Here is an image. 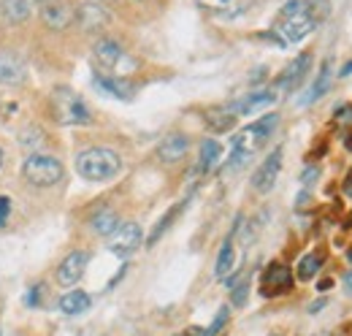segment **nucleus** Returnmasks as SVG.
Masks as SVG:
<instances>
[{"label": "nucleus", "instance_id": "f257e3e1", "mask_svg": "<svg viewBox=\"0 0 352 336\" xmlns=\"http://www.w3.org/2000/svg\"><path fill=\"white\" fill-rule=\"evenodd\" d=\"M76 171L87 182H109L122 171V160L114 149L106 147H92L76 155Z\"/></svg>", "mask_w": 352, "mask_h": 336}, {"label": "nucleus", "instance_id": "f03ea898", "mask_svg": "<svg viewBox=\"0 0 352 336\" xmlns=\"http://www.w3.org/2000/svg\"><path fill=\"white\" fill-rule=\"evenodd\" d=\"M317 19L309 11L307 0H290L282 11H279V36L285 43L304 41L309 33L314 30Z\"/></svg>", "mask_w": 352, "mask_h": 336}, {"label": "nucleus", "instance_id": "7ed1b4c3", "mask_svg": "<svg viewBox=\"0 0 352 336\" xmlns=\"http://www.w3.org/2000/svg\"><path fill=\"white\" fill-rule=\"evenodd\" d=\"M52 112H54L57 123H63V125H89L92 123L85 101L68 87H57L52 92Z\"/></svg>", "mask_w": 352, "mask_h": 336}, {"label": "nucleus", "instance_id": "20e7f679", "mask_svg": "<svg viewBox=\"0 0 352 336\" xmlns=\"http://www.w3.org/2000/svg\"><path fill=\"white\" fill-rule=\"evenodd\" d=\"M276 114H268L263 120H258V123H252L250 127H244V130H239L236 136H233V141H230V149L233 152H241V155H255L261 147H263L265 141H268V136L274 133V127H276Z\"/></svg>", "mask_w": 352, "mask_h": 336}, {"label": "nucleus", "instance_id": "39448f33", "mask_svg": "<svg viewBox=\"0 0 352 336\" xmlns=\"http://www.w3.org/2000/svg\"><path fill=\"white\" fill-rule=\"evenodd\" d=\"M22 174L36 187H52V185H57L63 179V163L57 158H52V155H38L36 152V155H30L25 160Z\"/></svg>", "mask_w": 352, "mask_h": 336}, {"label": "nucleus", "instance_id": "423d86ee", "mask_svg": "<svg viewBox=\"0 0 352 336\" xmlns=\"http://www.w3.org/2000/svg\"><path fill=\"white\" fill-rule=\"evenodd\" d=\"M141 242H144V233H141V228H138V222H122L111 236H109V250L111 255H117V258H131L133 252L141 247Z\"/></svg>", "mask_w": 352, "mask_h": 336}, {"label": "nucleus", "instance_id": "0eeeda50", "mask_svg": "<svg viewBox=\"0 0 352 336\" xmlns=\"http://www.w3.org/2000/svg\"><path fill=\"white\" fill-rule=\"evenodd\" d=\"M87 263H89V255L85 250H74L71 255H65V260L57 266V274H54L57 285H63V288L76 285V282L82 280V274H85Z\"/></svg>", "mask_w": 352, "mask_h": 336}, {"label": "nucleus", "instance_id": "6e6552de", "mask_svg": "<svg viewBox=\"0 0 352 336\" xmlns=\"http://www.w3.org/2000/svg\"><path fill=\"white\" fill-rule=\"evenodd\" d=\"M293 288V274L290 269H285L282 263H271L263 274V285H261V293L263 295H282Z\"/></svg>", "mask_w": 352, "mask_h": 336}, {"label": "nucleus", "instance_id": "1a4fd4ad", "mask_svg": "<svg viewBox=\"0 0 352 336\" xmlns=\"http://www.w3.org/2000/svg\"><path fill=\"white\" fill-rule=\"evenodd\" d=\"M279 168H282V149H274L263 163H261V168L255 171L252 187H255L258 193H268V190L276 185V179H279Z\"/></svg>", "mask_w": 352, "mask_h": 336}, {"label": "nucleus", "instance_id": "9d476101", "mask_svg": "<svg viewBox=\"0 0 352 336\" xmlns=\"http://www.w3.org/2000/svg\"><path fill=\"white\" fill-rule=\"evenodd\" d=\"M41 19H44V25L49 28V30H65V28L76 19V11H74L68 3L54 0V3H44V8H41Z\"/></svg>", "mask_w": 352, "mask_h": 336}, {"label": "nucleus", "instance_id": "9b49d317", "mask_svg": "<svg viewBox=\"0 0 352 336\" xmlns=\"http://www.w3.org/2000/svg\"><path fill=\"white\" fill-rule=\"evenodd\" d=\"M28 76V65L16 52H0V84H19Z\"/></svg>", "mask_w": 352, "mask_h": 336}, {"label": "nucleus", "instance_id": "f8f14e48", "mask_svg": "<svg viewBox=\"0 0 352 336\" xmlns=\"http://www.w3.org/2000/svg\"><path fill=\"white\" fill-rule=\"evenodd\" d=\"M92 54H95V63H98L103 71H114V68L125 60L122 46H120L117 41H111V39H100V41L95 43Z\"/></svg>", "mask_w": 352, "mask_h": 336}, {"label": "nucleus", "instance_id": "ddd939ff", "mask_svg": "<svg viewBox=\"0 0 352 336\" xmlns=\"http://www.w3.org/2000/svg\"><path fill=\"white\" fill-rule=\"evenodd\" d=\"M187 149H190V138H187L184 133H171V136H166V138L160 141L157 158H160L163 163H176V160H182V158L187 155Z\"/></svg>", "mask_w": 352, "mask_h": 336}, {"label": "nucleus", "instance_id": "4468645a", "mask_svg": "<svg viewBox=\"0 0 352 336\" xmlns=\"http://www.w3.org/2000/svg\"><path fill=\"white\" fill-rule=\"evenodd\" d=\"M309 65H311V54H309V52L298 54V57L282 71V76L276 79V87H282V90H296V87L301 84V79L307 76Z\"/></svg>", "mask_w": 352, "mask_h": 336}, {"label": "nucleus", "instance_id": "2eb2a0df", "mask_svg": "<svg viewBox=\"0 0 352 336\" xmlns=\"http://www.w3.org/2000/svg\"><path fill=\"white\" fill-rule=\"evenodd\" d=\"M33 14V0H0V19L6 25H22Z\"/></svg>", "mask_w": 352, "mask_h": 336}, {"label": "nucleus", "instance_id": "dca6fc26", "mask_svg": "<svg viewBox=\"0 0 352 336\" xmlns=\"http://www.w3.org/2000/svg\"><path fill=\"white\" fill-rule=\"evenodd\" d=\"M276 98H274V92L271 90H261V92H252V95H247V98H241V101H233L230 103V112L233 114H255V112H261L265 106H271Z\"/></svg>", "mask_w": 352, "mask_h": 336}, {"label": "nucleus", "instance_id": "f3484780", "mask_svg": "<svg viewBox=\"0 0 352 336\" xmlns=\"http://www.w3.org/2000/svg\"><path fill=\"white\" fill-rule=\"evenodd\" d=\"M95 87L100 92L117 98V101H131L133 92H135L133 84H128L125 79H120V76H95Z\"/></svg>", "mask_w": 352, "mask_h": 336}, {"label": "nucleus", "instance_id": "a211bd4d", "mask_svg": "<svg viewBox=\"0 0 352 336\" xmlns=\"http://www.w3.org/2000/svg\"><path fill=\"white\" fill-rule=\"evenodd\" d=\"M89 228L98 233V236H111L117 228H120V217H117V211L114 209H100L92 220H89Z\"/></svg>", "mask_w": 352, "mask_h": 336}, {"label": "nucleus", "instance_id": "6ab92c4d", "mask_svg": "<svg viewBox=\"0 0 352 336\" xmlns=\"http://www.w3.org/2000/svg\"><path fill=\"white\" fill-rule=\"evenodd\" d=\"M236 117L239 114H233L230 106H217V109L206 112V125L212 127L214 133H225V130H230V127L236 125Z\"/></svg>", "mask_w": 352, "mask_h": 336}, {"label": "nucleus", "instance_id": "aec40b11", "mask_svg": "<svg viewBox=\"0 0 352 336\" xmlns=\"http://www.w3.org/2000/svg\"><path fill=\"white\" fill-rule=\"evenodd\" d=\"M76 19H79V25L85 30H98V28L106 25V11L100 6H95V3H87V6H82L76 11Z\"/></svg>", "mask_w": 352, "mask_h": 336}, {"label": "nucleus", "instance_id": "412c9836", "mask_svg": "<svg viewBox=\"0 0 352 336\" xmlns=\"http://www.w3.org/2000/svg\"><path fill=\"white\" fill-rule=\"evenodd\" d=\"M89 309V295L85 291H71L60 298V312L63 315H82Z\"/></svg>", "mask_w": 352, "mask_h": 336}, {"label": "nucleus", "instance_id": "4be33fe9", "mask_svg": "<svg viewBox=\"0 0 352 336\" xmlns=\"http://www.w3.org/2000/svg\"><path fill=\"white\" fill-rule=\"evenodd\" d=\"M328 87H331V65L325 63V65H322V71H320V76L314 79V84L309 87V92L304 95L301 106H309V103H314L317 98H322V95L328 92Z\"/></svg>", "mask_w": 352, "mask_h": 336}, {"label": "nucleus", "instance_id": "5701e85b", "mask_svg": "<svg viewBox=\"0 0 352 336\" xmlns=\"http://www.w3.org/2000/svg\"><path fill=\"white\" fill-rule=\"evenodd\" d=\"M220 155H222L220 141L206 138V141L201 144V168H204V171H212V168L220 163Z\"/></svg>", "mask_w": 352, "mask_h": 336}, {"label": "nucleus", "instance_id": "b1692460", "mask_svg": "<svg viewBox=\"0 0 352 336\" xmlns=\"http://www.w3.org/2000/svg\"><path fill=\"white\" fill-rule=\"evenodd\" d=\"M230 269H233V236H228V239L222 242L220 258H217V266H214V274H217V280H225Z\"/></svg>", "mask_w": 352, "mask_h": 336}, {"label": "nucleus", "instance_id": "393cba45", "mask_svg": "<svg viewBox=\"0 0 352 336\" xmlns=\"http://www.w3.org/2000/svg\"><path fill=\"white\" fill-rule=\"evenodd\" d=\"M44 141H46V133L38 125H28L19 133V144H22L25 149H33V155H36V149H38Z\"/></svg>", "mask_w": 352, "mask_h": 336}, {"label": "nucleus", "instance_id": "a878e982", "mask_svg": "<svg viewBox=\"0 0 352 336\" xmlns=\"http://www.w3.org/2000/svg\"><path fill=\"white\" fill-rule=\"evenodd\" d=\"M320 263H322V260H320V255H314V252L304 255V258L298 260V269H296V271H298V280H301V282L314 280V274L320 271Z\"/></svg>", "mask_w": 352, "mask_h": 336}, {"label": "nucleus", "instance_id": "bb28decb", "mask_svg": "<svg viewBox=\"0 0 352 336\" xmlns=\"http://www.w3.org/2000/svg\"><path fill=\"white\" fill-rule=\"evenodd\" d=\"M195 3L212 14H228V11H236L241 0H195Z\"/></svg>", "mask_w": 352, "mask_h": 336}, {"label": "nucleus", "instance_id": "cd10ccee", "mask_svg": "<svg viewBox=\"0 0 352 336\" xmlns=\"http://www.w3.org/2000/svg\"><path fill=\"white\" fill-rule=\"evenodd\" d=\"M179 211H182V204H179V207H174V209L168 211V214H166V217H163V220H160V222L155 225V231H152V236H149V247H152V244H155V242H157V239H160V236H163V233L168 231V225L174 222Z\"/></svg>", "mask_w": 352, "mask_h": 336}, {"label": "nucleus", "instance_id": "c85d7f7f", "mask_svg": "<svg viewBox=\"0 0 352 336\" xmlns=\"http://www.w3.org/2000/svg\"><path fill=\"white\" fill-rule=\"evenodd\" d=\"M228 317H230V312H228V306H222L220 312H217V317H214V323L209 326V328H204V336H217L225 328V323H228Z\"/></svg>", "mask_w": 352, "mask_h": 336}, {"label": "nucleus", "instance_id": "c756f323", "mask_svg": "<svg viewBox=\"0 0 352 336\" xmlns=\"http://www.w3.org/2000/svg\"><path fill=\"white\" fill-rule=\"evenodd\" d=\"M247 295H250V282H247V280L239 282V285H233V295H230L233 306H244V304H247Z\"/></svg>", "mask_w": 352, "mask_h": 336}, {"label": "nucleus", "instance_id": "7c9ffc66", "mask_svg": "<svg viewBox=\"0 0 352 336\" xmlns=\"http://www.w3.org/2000/svg\"><path fill=\"white\" fill-rule=\"evenodd\" d=\"M11 214V198H6V196H0V225L6 222V217Z\"/></svg>", "mask_w": 352, "mask_h": 336}, {"label": "nucleus", "instance_id": "2f4dec72", "mask_svg": "<svg viewBox=\"0 0 352 336\" xmlns=\"http://www.w3.org/2000/svg\"><path fill=\"white\" fill-rule=\"evenodd\" d=\"M38 293H41V285H38V288H33L30 293L25 295V304H28V306H30V304L36 306V304H38Z\"/></svg>", "mask_w": 352, "mask_h": 336}, {"label": "nucleus", "instance_id": "473e14b6", "mask_svg": "<svg viewBox=\"0 0 352 336\" xmlns=\"http://www.w3.org/2000/svg\"><path fill=\"white\" fill-rule=\"evenodd\" d=\"M336 117H339V123H350L352 109H350V106H344V109H339V112H336Z\"/></svg>", "mask_w": 352, "mask_h": 336}, {"label": "nucleus", "instance_id": "72a5a7b5", "mask_svg": "<svg viewBox=\"0 0 352 336\" xmlns=\"http://www.w3.org/2000/svg\"><path fill=\"white\" fill-rule=\"evenodd\" d=\"M314 176H317V168H309L307 174H304V176H301V182H304V185H309V182H311V179H314Z\"/></svg>", "mask_w": 352, "mask_h": 336}, {"label": "nucleus", "instance_id": "f704fd0d", "mask_svg": "<svg viewBox=\"0 0 352 336\" xmlns=\"http://www.w3.org/2000/svg\"><path fill=\"white\" fill-rule=\"evenodd\" d=\"M325 306V298H320V301H314L311 306H309V312H317V309H322Z\"/></svg>", "mask_w": 352, "mask_h": 336}, {"label": "nucleus", "instance_id": "c9c22d12", "mask_svg": "<svg viewBox=\"0 0 352 336\" xmlns=\"http://www.w3.org/2000/svg\"><path fill=\"white\" fill-rule=\"evenodd\" d=\"M344 288H347V291H352V271H347V274H344Z\"/></svg>", "mask_w": 352, "mask_h": 336}, {"label": "nucleus", "instance_id": "e433bc0d", "mask_svg": "<svg viewBox=\"0 0 352 336\" xmlns=\"http://www.w3.org/2000/svg\"><path fill=\"white\" fill-rule=\"evenodd\" d=\"M344 196L352 198V179H347V185H344Z\"/></svg>", "mask_w": 352, "mask_h": 336}, {"label": "nucleus", "instance_id": "4c0bfd02", "mask_svg": "<svg viewBox=\"0 0 352 336\" xmlns=\"http://www.w3.org/2000/svg\"><path fill=\"white\" fill-rule=\"evenodd\" d=\"M331 285H333V282H331V280H322V282H320V293H322V291H328V288H331Z\"/></svg>", "mask_w": 352, "mask_h": 336}, {"label": "nucleus", "instance_id": "58836bf2", "mask_svg": "<svg viewBox=\"0 0 352 336\" xmlns=\"http://www.w3.org/2000/svg\"><path fill=\"white\" fill-rule=\"evenodd\" d=\"M347 74H352V63H347V65L342 68V76H347Z\"/></svg>", "mask_w": 352, "mask_h": 336}, {"label": "nucleus", "instance_id": "ea45409f", "mask_svg": "<svg viewBox=\"0 0 352 336\" xmlns=\"http://www.w3.org/2000/svg\"><path fill=\"white\" fill-rule=\"evenodd\" d=\"M347 149H352V133L347 136Z\"/></svg>", "mask_w": 352, "mask_h": 336}, {"label": "nucleus", "instance_id": "a19ab883", "mask_svg": "<svg viewBox=\"0 0 352 336\" xmlns=\"http://www.w3.org/2000/svg\"><path fill=\"white\" fill-rule=\"evenodd\" d=\"M347 260L352 263V250H347Z\"/></svg>", "mask_w": 352, "mask_h": 336}, {"label": "nucleus", "instance_id": "79ce46f5", "mask_svg": "<svg viewBox=\"0 0 352 336\" xmlns=\"http://www.w3.org/2000/svg\"><path fill=\"white\" fill-rule=\"evenodd\" d=\"M0 166H3V152H0Z\"/></svg>", "mask_w": 352, "mask_h": 336}, {"label": "nucleus", "instance_id": "37998d69", "mask_svg": "<svg viewBox=\"0 0 352 336\" xmlns=\"http://www.w3.org/2000/svg\"><path fill=\"white\" fill-rule=\"evenodd\" d=\"M33 3H36V0H33ZM38 3H49V0H38Z\"/></svg>", "mask_w": 352, "mask_h": 336}, {"label": "nucleus", "instance_id": "c03bdc74", "mask_svg": "<svg viewBox=\"0 0 352 336\" xmlns=\"http://www.w3.org/2000/svg\"><path fill=\"white\" fill-rule=\"evenodd\" d=\"M176 336H184V334H176Z\"/></svg>", "mask_w": 352, "mask_h": 336}, {"label": "nucleus", "instance_id": "a18cd8bd", "mask_svg": "<svg viewBox=\"0 0 352 336\" xmlns=\"http://www.w3.org/2000/svg\"><path fill=\"white\" fill-rule=\"evenodd\" d=\"M271 336H279V334H271Z\"/></svg>", "mask_w": 352, "mask_h": 336}]
</instances>
